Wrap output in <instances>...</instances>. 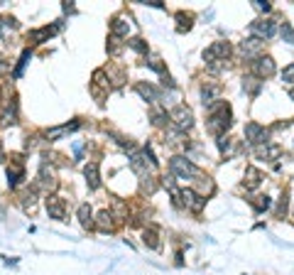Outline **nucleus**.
<instances>
[{
    "label": "nucleus",
    "instance_id": "nucleus-1",
    "mask_svg": "<svg viewBox=\"0 0 294 275\" xmlns=\"http://www.w3.org/2000/svg\"><path fill=\"white\" fill-rule=\"evenodd\" d=\"M228 128H231V108H228V103H218L216 108H211L208 130L216 135H223Z\"/></svg>",
    "mask_w": 294,
    "mask_h": 275
},
{
    "label": "nucleus",
    "instance_id": "nucleus-2",
    "mask_svg": "<svg viewBox=\"0 0 294 275\" xmlns=\"http://www.w3.org/2000/svg\"><path fill=\"white\" fill-rule=\"evenodd\" d=\"M130 167H132L140 177H150V175L155 172V167H157V160H155V155H152L150 150H142V152H135V155L130 157Z\"/></svg>",
    "mask_w": 294,
    "mask_h": 275
},
{
    "label": "nucleus",
    "instance_id": "nucleus-3",
    "mask_svg": "<svg viewBox=\"0 0 294 275\" xmlns=\"http://www.w3.org/2000/svg\"><path fill=\"white\" fill-rule=\"evenodd\" d=\"M169 170L179 177V180H191V177H196V167L191 160H186L182 155H177V157H172L169 160Z\"/></svg>",
    "mask_w": 294,
    "mask_h": 275
},
{
    "label": "nucleus",
    "instance_id": "nucleus-4",
    "mask_svg": "<svg viewBox=\"0 0 294 275\" xmlns=\"http://www.w3.org/2000/svg\"><path fill=\"white\" fill-rule=\"evenodd\" d=\"M172 118H174V123L182 130H189L194 126V113L186 108V106H177V108L172 111Z\"/></svg>",
    "mask_w": 294,
    "mask_h": 275
},
{
    "label": "nucleus",
    "instance_id": "nucleus-5",
    "mask_svg": "<svg viewBox=\"0 0 294 275\" xmlns=\"http://www.w3.org/2000/svg\"><path fill=\"white\" fill-rule=\"evenodd\" d=\"M245 135H248V140H250L253 145L267 143V130L262 128V126H257V123H248V126H245Z\"/></svg>",
    "mask_w": 294,
    "mask_h": 275
},
{
    "label": "nucleus",
    "instance_id": "nucleus-6",
    "mask_svg": "<svg viewBox=\"0 0 294 275\" xmlns=\"http://www.w3.org/2000/svg\"><path fill=\"white\" fill-rule=\"evenodd\" d=\"M47 211H49L52 219L61 221L66 216V202H64L61 197H49V199H47Z\"/></svg>",
    "mask_w": 294,
    "mask_h": 275
},
{
    "label": "nucleus",
    "instance_id": "nucleus-7",
    "mask_svg": "<svg viewBox=\"0 0 294 275\" xmlns=\"http://www.w3.org/2000/svg\"><path fill=\"white\" fill-rule=\"evenodd\" d=\"M250 32L255 35V39H267V37H272L275 35V25L270 22V20H257V22H253L250 25Z\"/></svg>",
    "mask_w": 294,
    "mask_h": 275
},
{
    "label": "nucleus",
    "instance_id": "nucleus-8",
    "mask_svg": "<svg viewBox=\"0 0 294 275\" xmlns=\"http://www.w3.org/2000/svg\"><path fill=\"white\" fill-rule=\"evenodd\" d=\"M253 72H255L260 79L272 76V74H275V62H272V57H260L255 64H253Z\"/></svg>",
    "mask_w": 294,
    "mask_h": 275
},
{
    "label": "nucleus",
    "instance_id": "nucleus-9",
    "mask_svg": "<svg viewBox=\"0 0 294 275\" xmlns=\"http://www.w3.org/2000/svg\"><path fill=\"white\" fill-rule=\"evenodd\" d=\"M59 30H61V22H56V25H52V27L47 25V27H42V30H32L27 39H30V42H35V44H39V42H44V39H49V37H52V35H56Z\"/></svg>",
    "mask_w": 294,
    "mask_h": 275
},
{
    "label": "nucleus",
    "instance_id": "nucleus-10",
    "mask_svg": "<svg viewBox=\"0 0 294 275\" xmlns=\"http://www.w3.org/2000/svg\"><path fill=\"white\" fill-rule=\"evenodd\" d=\"M179 199H184V204H186L189 209H194V211H201L203 204H206V199H203V197H199L196 192H191V189H184V192H179Z\"/></svg>",
    "mask_w": 294,
    "mask_h": 275
},
{
    "label": "nucleus",
    "instance_id": "nucleus-11",
    "mask_svg": "<svg viewBox=\"0 0 294 275\" xmlns=\"http://www.w3.org/2000/svg\"><path fill=\"white\" fill-rule=\"evenodd\" d=\"M231 54V44L228 42H216L213 47H208L206 52H203V59L206 62H213L216 57H228Z\"/></svg>",
    "mask_w": 294,
    "mask_h": 275
},
{
    "label": "nucleus",
    "instance_id": "nucleus-12",
    "mask_svg": "<svg viewBox=\"0 0 294 275\" xmlns=\"http://www.w3.org/2000/svg\"><path fill=\"white\" fill-rule=\"evenodd\" d=\"M84 175H86V182L91 189H98V184H101V177H98V165L96 162H89V165L84 167Z\"/></svg>",
    "mask_w": 294,
    "mask_h": 275
},
{
    "label": "nucleus",
    "instance_id": "nucleus-13",
    "mask_svg": "<svg viewBox=\"0 0 294 275\" xmlns=\"http://www.w3.org/2000/svg\"><path fill=\"white\" fill-rule=\"evenodd\" d=\"M110 30H113L118 37H125L130 32V22L128 20H123V18H115L113 20V25H110Z\"/></svg>",
    "mask_w": 294,
    "mask_h": 275
},
{
    "label": "nucleus",
    "instance_id": "nucleus-14",
    "mask_svg": "<svg viewBox=\"0 0 294 275\" xmlns=\"http://www.w3.org/2000/svg\"><path fill=\"white\" fill-rule=\"evenodd\" d=\"M245 180H248V187H250V189H255L257 184H260V180H262V172H260V170H255V167H248Z\"/></svg>",
    "mask_w": 294,
    "mask_h": 275
},
{
    "label": "nucleus",
    "instance_id": "nucleus-15",
    "mask_svg": "<svg viewBox=\"0 0 294 275\" xmlns=\"http://www.w3.org/2000/svg\"><path fill=\"white\" fill-rule=\"evenodd\" d=\"M8 30L13 32V30H18V22H15V18H3L0 20V39L8 35Z\"/></svg>",
    "mask_w": 294,
    "mask_h": 275
},
{
    "label": "nucleus",
    "instance_id": "nucleus-16",
    "mask_svg": "<svg viewBox=\"0 0 294 275\" xmlns=\"http://www.w3.org/2000/svg\"><path fill=\"white\" fill-rule=\"evenodd\" d=\"M22 175H25V172H22V167H8V184H10V187H15V184L22 180Z\"/></svg>",
    "mask_w": 294,
    "mask_h": 275
},
{
    "label": "nucleus",
    "instance_id": "nucleus-17",
    "mask_svg": "<svg viewBox=\"0 0 294 275\" xmlns=\"http://www.w3.org/2000/svg\"><path fill=\"white\" fill-rule=\"evenodd\" d=\"M91 206H89V204H81V206H79V219H81V224H84V226H91Z\"/></svg>",
    "mask_w": 294,
    "mask_h": 275
},
{
    "label": "nucleus",
    "instance_id": "nucleus-18",
    "mask_svg": "<svg viewBox=\"0 0 294 275\" xmlns=\"http://www.w3.org/2000/svg\"><path fill=\"white\" fill-rule=\"evenodd\" d=\"M145 243L150 246V248H155V251L160 248V236H157V231H155V229H147L145 231Z\"/></svg>",
    "mask_w": 294,
    "mask_h": 275
},
{
    "label": "nucleus",
    "instance_id": "nucleus-19",
    "mask_svg": "<svg viewBox=\"0 0 294 275\" xmlns=\"http://www.w3.org/2000/svg\"><path fill=\"white\" fill-rule=\"evenodd\" d=\"M137 91H140V96L147 98V101H157V91H155L152 86H147V84H137Z\"/></svg>",
    "mask_w": 294,
    "mask_h": 275
},
{
    "label": "nucleus",
    "instance_id": "nucleus-20",
    "mask_svg": "<svg viewBox=\"0 0 294 275\" xmlns=\"http://www.w3.org/2000/svg\"><path fill=\"white\" fill-rule=\"evenodd\" d=\"M30 57H32V52H30V49H25V52H22V57H20V64H18V69L13 72V76H15V79H20V76H22V69L27 67V62H30Z\"/></svg>",
    "mask_w": 294,
    "mask_h": 275
},
{
    "label": "nucleus",
    "instance_id": "nucleus-21",
    "mask_svg": "<svg viewBox=\"0 0 294 275\" xmlns=\"http://www.w3.org/2000/svg\"><path fill=\"white\" fill-rule=\"evenodd\" d=\"M98 226L106 231V229H113V214L110 211H101L98 214Z\"/></svg>",
    "mask_w": 294,
    "mask_h": 275
},
{
    "label": "nucleus",
    "instance_id": "nucleus-22",
    "mask_svg": "<svg viewBox=\"0 0 294 275\" xmlns=\"http://www.w3.org/2000/svg\"><path fill=\"white\" fill-rule=\"evenodd\" d=\"M279 32H282V39H284V42L294 44V27L289 25V22H284V25L279 27Z\"/></svg>",
    "mask_w": 294,
    "mask_h": 275
},
{
    "label": "nucleus",
    "instance_id": "nucleus-23",
    "mask_svg": "<svg viewBox=\"0 0 294 275\" xmlns=\"http://www.w3.org/2000/svg\"><path fill=\"white\" fill-rule=\"evenodd\" d=\"M253 204H255L257 211H265V209H270L272 199H270V197H255V199H253Z\"/></svg>",
    "mask_w": 294,
    "mask_h": 275
},
{
    "label": "nucleus",
    "instance_id": "nucleus-24",
    "mask_svg": "<svg viewBox=\"0 0 294 275\" xmlns=\"http://www.w3.org/2000/svg\"><path fill=\"white\" fill-rule=\"evenodd\" d=\"M177 20H179V30H189V27H191V15H184V13H179V15H177Z\"/></svg>",
    "mask_w": 294,
    "mask_h": 275
},
{
    "label": "nucleus",
    "instance_id": "nucleus-25",
    "mask_svg": "<svg viewBox=\"0 0 294 275\" xmlns=\"http://www.w3.org/2000/svg\"><path fill=\"white\" fill-rule=\"evenodd\" d=\"M128 44L132 47V49H137V52H147V44L142 42V39H137V37H135V39H130Z\"/></svg>",
    "mask_w": 294,
    "mask_h": 275
},
{
    "label": "nucleus",
    "instance_id": "nucleus-26",
    "mask_svg": "<svg viewBox=\"0 0 294 275\" xmlns=\"http://www.w3.org/2000/svg\"><path fill=\"white\" fill-rule=\"evenodd\" d=\"M282 79H284V81H292V84H294V64H289V67L282 72Z\"/></svg>",
    "mask_w": 294,
    "mask_h": 275
},
{
    "label": "nucleus",
    "instance_id": "nucleus-27",
    "mask_svg": "<svg viewBox=\"0 0 294 275\" xmlns=\"http://www.w3.org/2000/svg\"><path fill=\"white\" fill-rule=\"evenodd\" d=\"M255 8H257V10H265V13H267V10H270V3H262V0H257Z\"/></svg>",
    "mask_w": 294,
    "mask_h": 275
},
{
    "label": "nucleus",
    "instance_id": "nucleus-28",
    "mask_svg": "<svg viewBox=\"0 0 294 275\" xmlns=\"http://www.w3.org/2000/svg\"><path fill=\"white\" fill-rule=\"evenodd\" d=\"M8 72H10V64H8V62H0V76L8 74Z\"/></svg>",
    "mask_w": 294,
    "mask_h": 275
},
{
    "label": "nucleus",
    "instance_id": "nucleus-29",
    "mask_svg": "<svg viewBox=\"0 0 294 275\" xmlns=\"http://www.w3.org/2000/svg\"><path fill=\"white\" fill-rule=\"evenodd\" d=\"M289 96H292V98H294V89H292V91H289Z\"/></svg>",
    "mask_w": 294,
    "mask_h": 275
}]
</instances>
